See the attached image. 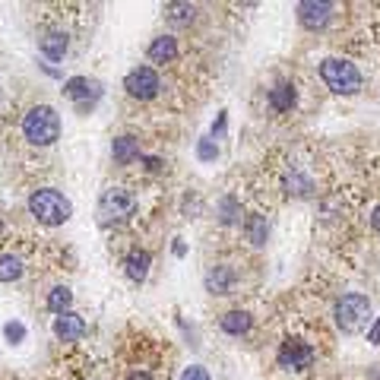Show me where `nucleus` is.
<instances>
[{"mask_svg":"<svg viewBox=\"0 0 380 380\" xmlns=\"http://www.w3.org/2000/svg\"><path fill=\"white\" fill-rule=\"evenodd\" d=\"M70 305H73V292L64 289V285H60V289H54L48 295V307L54 311V314H67V311H70Z\"/></svg>","mask_w":380,"mask_h":380,"instance_id":"obj_20","label":"nucleus"},{"mask_svg":"<svg viewBox=\"0 0 380 380\" xmlns=\"http://www.w3.org/2000/svg\"><path fill=\"white\" fill-rule=\"evenodd\" d=\"M124 266H127V276H130L133 282H143L149 273V254L146 250H133V254H127Z\"/></svg>","mask_w":380,"mask_h":380,"instance_id":"obj_15","label":"nucleus"},{"mask_svg":"<svg viewBox=\"0 0 380 380\" xmlns=\"http://www.w3.org/2000/svg\"><path fill=\"white\" fill-rule=\"evenodd\" d=\"M38 48H42V54L48 60H60L67 54V48H70V42H67L64 32H48L42 42H38Z\"/></svg>","mask_w":380,"mask_h":380,"instance_id":"obj_12","label":"nucleus"},{"mask_svg":"<svg viewBox=\"0 0 380 380\" xmlns=\"http://www.w3.org/2000/svg\"><path fill=\"white\" fill-rule=\"evenodd\" d=\"M83 333H86V320L80 314H73V311L54 317V336H58L60 342H76Z\"/></svg>","mask_w":380,"mask_h":380,"instance_id":"obj_9","label":"nucleus"},{"mask_svg":"<svg viewBox=\"0 0 380 380\" xmlns=\"http://www.w3.org/2000/svg\"><path fill=\"white\" fill-rule=\"evenodd\" d=\"M64 92L73 102H86L89 95H99V86L89 83L86 76H73V80H67V83H64Z\"/></svg>","mask_w":380,"mask_h":380,"instance_id":"obj_14","label":"nucleus"},{"mask_svg":"<svg viewBox=\"0 0 380 380\" xmlns=\"http://www.w3.org/2000/svg\"><path fill=\"white\" fill-rule=\"evenodd\" d=\"M3 336H7L10 342H23V339H25V326L19 320H10L7 326H3Z\"/></svg>","mask_w":380,"mask_h":380,"instance_id":"obj_23","label":"nucleus"},{"mask_svg":"<svg viewBox=\"0 0 380 380\" xmlns=\"http://www.w3.org/2000/svg\"><path fill=\"white\" fill-rule=\"evenodd\" d=\"M111 152H115L117 165H130L133 158H140V143L133 140V136H117L115 146H111Z\"/></svg>","mask_w":380,"mask_h":380,"instance_id":"obj_13","label":"nucleus"},{"mask_svg":"<svg viewBox=\"0 0 380 380\" xmlns=\"http://www.w3.org/2000/svg\"><path fill=\"white\" fill-rule=\"evenodd\" d=\"M222 330L232 333V336H241V333L250 330V317L244 314V311H232V314L222 317Z\"/></svg>","mask_w":380,"mask_h":380,"instance_id":"obj_18","label":"nucleus"},{"mask_svg":"<svg viewBox=\"0 0 380 380\" xmlns=\"http://www.w3.org/2000/svg\"><path fill=\"white\" fill-rule=\"evenodd\" d=\"M244 232H248L250 244H263L266 235H270V222H266V215H250L248 222H244Z\"/></svg>","mask_w":380,"mask_h":380,"instance_id":"obj_17","label":"nucleus"},{"mask_svg":"<svg viewBox=\"0 0 380 380\" xmlns=\"http://www.w3.org/2000/svg\"><path fill=\"white\" fill-rule=\"evenodd\" d=\"M181 380H209V374L203 371V368H200V364H190L187 371L181 374Z\"/></svg>","mask_w":380,"mask_h":380,"instance_id":"obj_26","label":"nucleus"},{"mask_svg":"<svg viewBox=\"0 0 380 380\" xmlns=\"http://www.w3.org/2000/svg\"><path fill=\"white\" fill-rule=\"evenodd\" d=\"M368 342H380V320L371 326V333H368Z\"/></svg>","mask_w":380,"mask_h":380,"instance_id":"obj_27","label":"nucleus"},{"mask_svg":"<svg viewBox=\"0 0 380 380\" xmlns=\"http://www.w3.org/2000/svg\"><path fill=\"white\" fill-rule=\"evenodd\" d=\"M102 215L105 219H130L136 213V197L127 187H108L102 193Z\"/></svg>","mask_w":380,"mask_h":380,"instance_id":"obj_5","label":"nucleus"},{"mask_svg":"<svg viewBox=\"0 0 380 380\" xmlns=\"http://www.w3.org/2000/svg\"><path fill=\"white\" fill-rule=\"evenodd\" d=\"M165 10H168V19L178 23V25H184V23L193 19V7H190V3H168Z\"/></svg>","mask_w":380,"mask_h":380,"instance_id":"obj_21","label":"nucleus"},{"mask_svg":"<svg viewBox=\"0 0 380 380\" xmlns=\"http://www.w3.org/2000/svg\"><path fill=\"white\" fill-rule=\"evenodd\" d=\"M285 187H289V193H295V197H305L307 190H311V181H307V178H289V184H285Z\"/></svg>","mask_w":380,"mask_h":380,"instance_id":"obj_24","label":"nucleus"},{"mask_svg":"<svg viewBox=\"0 0 380 380\" xmlns=\"http://www.w3.org/2000/svg\"><path fill=\"white\" fill-rule=\"evenodd\" d=\"M29 213L42 225H64L73 215V206H70V200L64 193L45 187V190H35L32 197H29Z\"/></svg>","mask_w":380,"mask_h":380,"instance_id":"obj_2","label":"nucleus"},{"mask_svg":"<svg viewBox=\"0 0 380 380\" xmlns=\"http://www.w3.org/2000/svg\"><path fill=\"white\" fill-rule=\"evenodd\" d=\"M235 285V270L232 266H213L206 276V289L213 292V295H228Z\"/></svg>","mask_w":380,"mask_h":380,"instance_id":"obj_10","label":"nucleus"},{"mask_svg":"<svg viewBox=\"0 0 380 380\" xmlns=\"http://www.w3.org/2000/svg\"><path fill=\"white\" fill-rule=\"evenodd\" d=\"M320 80L326 83V89H333L336 95H355L361 89V73L355 70V64L348 60L330 58L320 64Z\"/></svg>","mask_w":380,"mask_h":380,"instance_id":"obj_3","label":"nucleus"},{"mask_svg":"<svg viewBox=\"0 0 380 380\" xmlns=\"http://www.w3.org/2000/svg\"><path fill=\"white\" fill-rule=\"evenodd\" d=\"M270 105H273L276 111H292V105H295V86H289V83L276 86V89L270 92Z\"/></svg>","mask_w":380,"mask_h":380,"instance_id":"obj_16","label":"nucleus"},{"mask_svg":"<svg viewBox=\"0 0 380 380\" xmlns=\"http://www.w3.org/2000/svg\"><path fill=\"white\" fill-rule=\"evenodd\" d=\"M197 156L203 158V162H213V158L219 156V149H215V143H213V140H200V146H197Z\"/></svg>","mask_w":380,"mask_h":380,"instance_id":"obj_25","label":"nucleus"},{"mask_svg":"<svg viewBox=\"0 0 380 380\" xmlns=\"http://www.w3.org/2000/svg\"><path fill=\"white\" fill-rule=\"evenodd\" d=\"M146 168L149 171H158V168H162V158H146Z\"/></svg>","mask_w":380,"mask_h":380,"instance_id":"obj_28","label":"nucleus"},{"mask_svg":"<svg viewBox=\"0 0 380 380\" xmlns=\"http://www.w3.org/2000/svg\"><path fill=\"white\" fill-rule=\"evenodd\" d=\"M371 225H374V232H377V235H380V206H377V209H374V215H371Z\"/></svg>","mask_w":380,"mask_h":380,"instance_id":"obj_29","label":"nucleus"},{"mask_svg":"<svg viewBox=\"0 0 380 380\" xmlns=\"http://www.w3.org/2000/svg\"><path fill=\"white\" fill-rule=\"evenodd\" d=\"M23 133L25 140L35 146H51L60 136V117L51 105H35L29 115L23 117Z\"/></svg>","mask_w":380,"mask_h":380,"instance_id":"obj_1","label":"nucleus"},{"mask_svg":"<svg viewBox=\"0 0 380 380\" xmlns=\"http://www.w3.org/2000/svg\"><path fill=\"white\" fill-rule=\"evenodd\" d=\"M178 58V42H174L171 35H158L156 42L149 45V60H156V64H168V60Z\"/></svg>","mask_w":380,"mask_h":380,"instance_id":"obj_11","label":"nucleus"},{"mask_svg":"<svg viewBox=\"0 0 380 380\" xmlns=\"http://www.w3.org/2000/svg\"><path fill=\"white\" fill-rule=\"evenodd\" d=\"M238 215H241L238 203H235L232 197H225V200H222V222H225V225H235V222H238Z\"/></svg>","mask_w":380,"mask_h":380,"instance_id":"obj_22","label":"nucleus"},{"mask_svg":"<svg viewBox=\"0 0 380 380\" xmlns=\"http://www.w3.org/2000/svg\"><path fill=\"white\" fill-rule=\"evenodd\" d=\"M311 361H314V348H311V346L298 342V339L282 342V348H279V364H282V368H289V371H301V368H307Z\"/></svg>","mask_w":380,"mask_h":380,"instance_id":"obj_7","label":"nucleus"},{"mask_svg":"<svg viewBox=\"0 0 380 380\" xmlns=\"http://www.w3.org/2000/svg\"><path fill=\"white\" fill-rule=\"evenodd\" d=\"M124 89L130 92L133 99H152L162 86H158V76L152 67H136V70H130L124 80Z\"/></svg>","mask_w":380,"mask_h":380,"instance_id":"obj_6","label":"nucleus"},{"mask_svg":"<svg viewBox=\"0 0 380 380\" xmlns=\"http://www.w3.org/2000/svg\"><path fill=\"white\" fill-rule=\"evenodd\" d=\"M371 320V301L361 292H348L336 301V326L342 333H358Z\"/></svg>","mask_w":380,"mask_h":380,"instance_id":"obj_4","label":"nucleus"},{"mask_svg":"<svg viewBox=\"0 0 380 380\" xmlns=\"http://www.w3.org/2000/svg\"><path fill=\"white\" fill-rule=\"evenodd\" d=\"M330 13H333V3H323V0H305V3H298V19L305 29L317 32L323 25L330 23Z\"/></svg>","mask_w":380,"mask_h":380,"instance_id":"obj_8","label":"nucleus"},{"mask_svg":"<svg viewBox=\"0 0 380 380\" xmlns=\"http://www.w3.org/2000/svg\"><path fill=\"white\" fill-rule=\"evenodd\" d=\"M23 276V263L13 254H0V282H13Z\"/></svg>","mask_w":380,"mask_h":380,"instance_id":"obj_19","label":"nucleus"},{"mask_svg":"<svg viewBox=\"0 0 380 380\" xmlns=\"http://www.w3.org/2000/svg\"><path fill=\"white\" fill-rule=\"evenodd\" d=\"M127 380H152V377H149V374H130Z\"/></svg>","mask_w":380,"mask_h":380,"instance_id":"obj_30","label":"nucleus"}]
</instances>
